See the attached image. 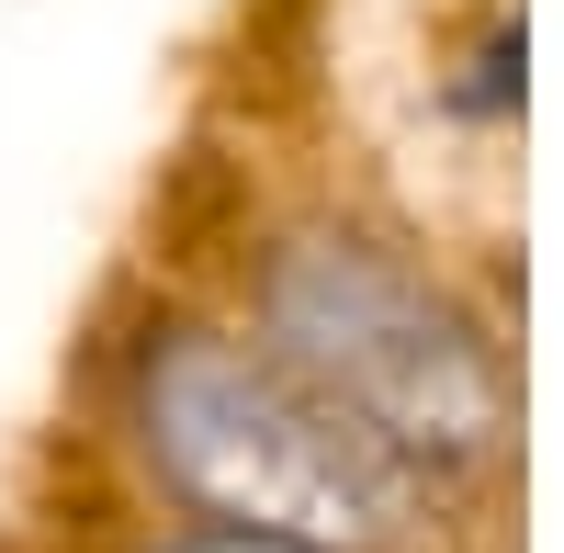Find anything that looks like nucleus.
<instances>
[{
	"mask_svg": "<svg viewBox=\"0 0 564 553\" xmlns=\"http://www.w3.org/2000/svg\"><path fill=\"white\" fill-rule=\"evenodd\" d=\"M148 464L215 531L294 542V553H384L417 531V475L372 430H350L316 384H294L260 339L181 328L135 373Z\"/></svg>",
	"mask_w": 564,
	"mask_h": 553,
	"instance_id": "obj_1",
	"label": "nucleus"
},
{
	"mask_svg": "<svg viewBox=\"0 0 564 553\" xmlns=\"http://www.w3.org/2000/svg\"><path fill=\"white\" fill-rule=\"evenodd\" d=\"M260 350L294 384H316L350 430H372L395 464H486L508 441V373L475 339V316L430 294L406 260H384L350 226H294L260 271Z\"/></svg>",
	"mask_w": 564,
	"mask_h": 553,
	"instance_id": "obj_2",
	"label": "nucleus"
},
{
	"mask_svg": "<svg viewBox=\"0 0 564 553\" xmlns=\"http://www.w3.org/2000/svg\"><path fill=\"white\" fill-rule=\"evenodd\" d=\"M159 553H294V542H249V531H181V542H159Z\"/></svg>",
	"mask_w": 564,
	"mask_h": 553,
	"instance_id": "obj_3",
	"label": "nucleus"
}]
</instances>
